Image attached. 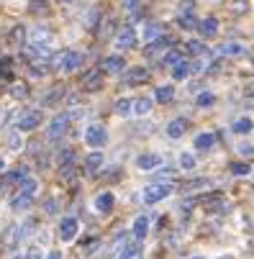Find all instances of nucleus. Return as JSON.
I'll return each instance as SVG.
<instances>
[{"mask_svg":"<svg viewBox=\"0 0 254 259\" xmlns=\"http://www.w3.org/2000/svg\"><path fill=\"white\" fill-rule=\"evenodd\" d=\"M185 49H188L190 54H195V57H203V54H205V47H203L200 41H188Z\"/></svg>","mask_w":254,"mask_h":259,"instance_id":"42","label":"nucleus"},{"mask_svg":"<svg viewBox=\"0 0 254 259\" xmlns=\"http://www.w3.org/2000/svg\"><path fill=\"white\" fill-rule=\"evenodd\" d=\"M100 69H103V72H111V75H116V72L126 69V62H123V57L111 54V57H105V59L100 62Z\"/></svg>","mask_w":254,"mask_h":259,"instance_id":"10","label":"nucleus"},{"mask_svg":"<svg viewBox=\"0 0 254 259\" xmlns=\"http://www.w3.org/2000/svg\"><path fill=\"white\" fill-rule=\"evenodd\" d=\"M198 31H200V36L210 39V36H216V33H219V21H216L213 16H208V18L198 21Z\"/></svg>","mask_w":254,"mask_h":259,"instance_id":"14","label":"nucleus"},{"mask_svg":"<svg viewBox=\"0 0 254 259\" xmlns=\"http://www.w3.org/2000/svg\"><path fill=\"white\" fill-rule=\"evenodd\" d=\"M52 41H54V33H52L49 28H44V26H36V28H31V33H28V44L52 47Z\"/></svg>","mask_w":254,"mask_h":259,"instance_id":"6","label":"nucleus"},{"mask_svg":"<svg viewBox=\"0 0 254 259\" xmlns=\"http://www.w3.org/2000/svg\"><path fill=\"white\" fill-rule=\"evenodd\" d=\"M141 254H144V246H141L139 239H134V241H129L123 246V251L118 254V259H141Z\"/></svg>","mask_w":254,"mask_h":259,"instance_id":"13","label":"nucleus"},{"mask_svg":"<svg viewBox=\"0 0 254 259\" xmlns=\"http://www.w3.org/2000/svg\"><path fill=\"white\" fill-rule=\"evenodd\" d=\"M136 164H139V169L152 172V169L162 167V157H159V154H154V152H149V154H141V157L136 159Z\"/></svg>","mask_w":254,"mask_h":259,"instance_id":"11","label":"nucleus"},{"mask_svg":"<svg viewBox=\"0 0 254 259\" xmlns=\"http://www.w3.org/2000/svg\"><path fill=\"white\" fill-rule=\"evenodd\" d=\"M126 244H129V239H126V234L121 231V234L113 239V244H111V254H116V256H118V254L123 251V246H126Z\"/></svg>","mask_w":254,"mask_h":259,"instance_id":"34","label":"nucleus"},{"mask_svg":"<svg viewBox=\"0 0 254 259\" xmlns=\"http://www.w3.org/2000/svg\"><path fill=\"white\" fill-rule=\"evenodd\" d=\"M31 205H33V198H31V195H23V193H18V195L11 200V208H13L16 213H26Z\"/></svg>","mask_w":254,"mask_h":259,"instance_id":"17","label":"nucleus"},{"mask_svg":"<svg viewBox=\"0 0 254 259\" xmlns=\"http://www.w3.org/2000/svg\"><path fill=\"white\" fill-rule=\"evenodd\" d=\"M219 54L221 57H244L246 54V49H244V44H239V41H226V44H221L219 47Z\"/></svg>","mask_w":254,"mask_h":259,"instance_id":"12","label":"nucleus"},{"mask_svg":"<svg viewBox=\"0 0 254 259\" xmlns=\"http://www.w3.org/2000/svg\"><path fill=\"white\" fill-rule=\"evenodd\" d=\"M170 44H172L170 36H162V39H157V41H152V44H149L147 54H149V57H154V54H159V52H162L164 47H170Z\"/></svg>","mask_w":254,"mask_h":259,"instance_id":"30","label":"nucleus"},{"mask_svg":"<svg viewBox=\"0 0 254 259\" xmlns=\"http://www.w3.org/2000/svg\"><path fill=\"white\" fill-rule=\"evenodd\" d=\"M216 259H234L231 254H221V256H216Z\"/></svg>","mask_w":254,"mask_h":259,"instance_id":"52","label":"nucleus"},{"mask_svg":"<svg viewBox=\"0 0 254 259\" xmlns=\"http://www.w3.org/2000/svg\"><path fill=\"white\" fill-rule=\"evenodd\" d=\"M113 108H116L118 116H131V113H134V100H131V98H118Z\"/></svg>","mask_w":254,"mask_h":259,"instance_id":"24","label":"nucleus"},{"mask_svg":"<svg viewBox=\"0 0 254 259\" xmlns=\"http://www.w3.org/2000/svg\"><path fill=\"white\" fill-rule=\"evenodd\" d=\"M98 246H100V241H98V239H93V241H90V244H88V246H85V254H88V256H90V251H95V249H98Z\"/></svg>","mask_w":254,"mask_h":259,"instance_id":"48","label":"nucleus"},{"mask_svg":"<svg viewBox=\"0 0 254 259\" xmlns=\"http://www.w3.org/2000/svg\"><path fill=\"white\" fill-rule=\"evenodd\" d=\"M11 93H13V98H26V95H28V90H26L23 82H16V85L11 88Z\"/></svg>","mask_w":254,"mask_h":259,"instance_id":"43","label":"nucleus"},{"mask_svg":"<svg viewBox=\"0 0 254 259\" xmlns=\"http://www.w3.org/2000/svg\"><path fill=\"white\" fill-rule=\"evenodd\" d=\"M251 64H254V59H251Z\"/></svg>","mask_w":254,"mask_h":259,"instance_id":"56","label":"nucleus"},{"mask_svg":"<svg viewBox=\"0 0 254 259\" xmlns=\"http://www.w3.org/2000/svg\"><path fill=\"white\" fill-rule=\"evenodd\" d=\"M126 80H129V82H147V80H149V69H144V67H131Z\"/></svg>","mask_w":254,"mask_h":259,"instance_id":"23","label":"nucleus"},{"mask_svg":"<svg viewBox=\"0 0 254 259\" xmlns=\"http://www.w3.org/2000/svg\"><path fill=\"white\" fill-rule=\"evenodd\" d=\"M28 11H31V13H47V11H49V3H47V0H31Z\"/></svg>","mask_w":254,"mask_h":259,"instance_id":"38","label":"nucleus"},{"mask_svg":"<svg viewBox=\"0 0 254 259\" xmlns=\"http://www.w3.org/2000/svg\"><path fill=\"white\" fill-rule=\"evenodd\" d=\"M231 172H234L236 177H244V175L251 172V167H249L246 162H234V164H231Z\"/></svg>","mask_w":254,"mask_h":259,"instance_id":"41","label":"nucleus"},{"mask_svg":"<svg viewBox=\"0 0 254 259\" xmlns=\"http://www.w3.org/2000/svg\"><path fill=\"white\" fill-rule=\"evenodd\" d=\"M239 152H241V154H254V146H249V144H241V146H239Z\"/></svg>","mask_w":254,"mask_h":259,"instance_id":"49","label":"nucleus"},{"mask_svg":"<svg viewBox=\"0 0 254 259\" xmlns=\"http://www.w3.org/2000/svg\"><path fill=\"white\" fill-rule=\"evenodd\" d=\"M144 39H147L149 44L157 41V39H162V23H149L147 28H144Z\"/></svg>","mask_w":254,"mask_h":259,"instance_id":"26","label":"nucleus"},{"mask_svg":"<svg viewBox=\"0 0 254 259\" xmlns=\"http://www.w3.org/2000/svg\"><path fill=\"white\" fill-rule=\"evenodd\" d=\"M108 141V131L100 126V123H90L85 128V144L93 146V149H98V146H103Z\"/></svg>","mask_w":254,"mask_h":259,"instance_id":"4","label":"nucleus"},{"mask_svg":"<svg viewBox=\"0 0 254 259\" xmlns=\"http://www.w3.org/2000/svg\"><path fill=\"white\" fill-rule=\"evenodd\" d=\"M23 259H44V251H41L39 246H31V249L23 254Z\"/></svg>","mask_w":254,"mask_h":259,"instance_id":"44","label":"nucleus"},{"mask_svg":"<svg viewBox=\"0 0 254 259\" xmlns=\"http://www.w3.org/2000/svg\"><path fill=\"white\" fill-rule=\"evenodd\" d=\"M139 6H141V0H123V11L131 13V16H139V13H141Z\"/></svg>","mask_w":254,"mask_h":259,"instance_id":"40","label":"nucleus"},{"mask_svg":"<svg viewBox=\"0 0 254 259\" xmlns=\"http://www.w3.org/2000/svg\"><path fill=\"white\" fill-rule=\"evenodd\" d=\"M36 190H39V182H36L33 177H26V180L18 185V193H23V195H31V198H36Z\"/></svg>","mask_w":254,"mask_h":259,"instance_id":"25","label":"nucleus"},{"mask_svg":"<svg viewBox=\"0 0 254 259\" xmlns=\"http://www.w3.org/2000/svg\"><path fill=\"white\" fill-rule=\"evenodd\" d=\"M8 146H11L13 152H21V149H23V139H21V131H18V128L8 136Z\"/></svg>","mask_w":254,"mask_h":259,"instance_id":"35","label":"nucleus"},{"mask_svg":"<svg viewBox=\"0 0 254 259\" xmlns=\"http://www.w3.org/2000/svg\"><path fill=\"white\" fill-rule=\"evenodd\" d=\"M113 203H116L113 193H103V195H98V198H95V208H98L100 213H108V210L113 208Z\"/></svg>","mask_w":254,"mask_h":259,"instance_id":"20","label":"nucleus"},{"mask_svg":"<svg viewBox=\"0 0 254 259\" xmlns=\"http://www.w3.org/2000/svg\"><path fill=\"white\" fill-rule=\"evenodd\" d=\"M33 231H36V221H31V218H28V221H23V224L18 226V241H26Z\"/></svg>","mask_w":254,"mask_h":259,"instance_id":"28","label":"nucleus"},{"mask_svg":"<svg viewBox=\"0 0 254 259\" xmlns=\"http://www.w3.org/2000/svg\"><path fill=\"white\" fill-rule=\"evenodd\" d=\"M44 208H47V213H54V210H57V200H49Z\"/></svg>","mask_w":254,"mask_h":259,"instance_id":"50","label":"nucleus"},{"mask_svg":"<svg viewBox=\"0 0 254 259\" xmlns=\"http://www.w3.org/2000/svg\"><path fill=\"white\" fill-rule=\"evenodd\" d=\"M72 121H75V116H72V113H62V116L52 118V121H49V128H47V136H49L52 141L62 139V136L69 131V123H72Z\"/></svg>","mask_w":254,"mask_h":259,"instance_id":"2","label":"nucleus"},{"mask_svg":"<svg viewBox=\"0 0 254 259\" xmlns=\"http://www.w3.org/2000/svg\"><path fill=\"white\" fill-rule=\"evenodd\" d=\"M62 3H75V0H62Z\"/></svg>","mask_w":254,"mask_h":259,"instance_id":"54","label":"nucleus"},{"mask_svg":"<svg viewBox=\"0 0 254 259\" xmlns=\"http://www.w3.org/2000/svg\"><path fill=\"white\" fill-rule=\"evenodd\" d=\"M234 11H236V16L246 13V3H244V0H236V3H234Z\"/></svg>","mask_w":254,"mask_h":259,"instance_id":"47","label":"nucleus"},{"mask_svg":"<svg viewBox=\"0 0 254 259\" xmlns=\"http://www.w3.org/2000/svg\"><path fill=\"white\" fill-rule=\"evenodd\" d=\"M205 188H210V180H205V177H200V180H188V182L183 185L185 193H198V190H205Z\"/></svg>","mask_w":254,"mask_h":259,"instance_id":"21","label":"nucleus"},{"mask_svg":"<svg viewBox=\"0 0 254 259\" xmlns=\"http://www.w3.org/2000/svg\"><path fill=\"white\" fill-rule=\"evenodd\" d=\"M213 93H208V90H203V93H198V98H195V103L200 105V108H208V105H213Z\"/></svg>","mask_w":254,"mask_h":259,"instance_id":"39","label":"nucleus"},{"mask_svg":"<svg viewBox=\"0 0 254 259\" xmlns=\"http://www.w3.org/2000/svg\"><path fill=\"white\" fill-rule=\"evenodd\" d=\"M131 234H134V236L141 241L144 236L149 234V218H147V215H139V218L134 221V229H131Z\"/></svg>","mask_w":254,"mask_h":259,"instance_id":"19","label":"nucleus"},{"mask_svg":"<svg viewBox=\"0 0 254 259\" xmlns=\"http://www.w3.org/2000/svg\"><path fill=\"white\" fill-rule=\"evenodd\" d=\"M41 121H44L41 110H26V113L18 118L16 128H18V131H33V128H39V126H41Z\"/></svg>","mask_w":254,"mask_h":259,"instance_id":"5","label":"nucleus"},{"mask_svg":"<svg viewBox=\"0 0 254 259\" xmlns=\"http://www.w3.org/2000/svg\"><path fill=\"white\" fill-rule=\"evenodd\" d=\"M152 108H154L152 98H136L134 100V116H149Z\"/></svg>","mask_w":254,"mask_h":259,"instance_id":"18","label":"nucleus"},{"mask_svg":"<svg viewBox=\"0 0 254 259\" xmlns=\"http://www.w3.org/2000/svg\"><path fill=\"white\" fill-rule=\"evenodd\" d=\"M72 159H75V152H72V149H62V154H59V164L64 167V164L72 162Z\"/></svg>","mask_w":254,"mask_h":259,"instance_id":"46","label":"nucleus"},{"mask_svg":"<svg viewBox=\"0 0 254 259\" xmlns=\"http://www.w3.org/2000/svg\"><path fill=\"white\" fill-rule=\"evenodd\" d=\"M64 90H67L64 85H57L52 93H47V95H44V103H47V105H54V103H57V100L64 95Z\"/></svg>","mask_w":254,"mask_h":259,"instance_id":"33","label":"nucleus"},{"mask_svg":"<svg viewBox=\"0 0 254 259\" xmlns=\"http://www.w3.org/2000/svg\"><path fill=\"white\" fill-rule=\"evenodd\" d=\"M180 167H183V169H195V157L190 154V152H183V154H180Z\"/></svg>","mask_w":254,"mask_h":259,"instance_id":"37","label":"nucleus"},{"mask_svg":"<svg viewBox=\"0 0 254 259\" xmlns=\"http://www.w3.org/2000/svg\"><path fill=\"white\" fill-rule=\"evenodd\" d=\"M47 259H62V254H59V251H49V256H47Z\"/></svg>","mask_w":254,"mask_h":259,"instance_id":"51","label":"nucleus"},{"mask_svg":"<svg viewBox=\"0 0 254 259\" xmlns=\"http://www.w3.org/2000/svg\"><path fill=\"white\" fill-rule=\"evenodd\" d=\"M105 164V157H103V152H90L88 154V159H85V169L88 172H100V167Z\"/></svg>","mask_w":254,"mask_h":259,"instance_id":"16","label":"nucleus"},{"mask_svg":"<svg viewBox=\"0 0 254 259\" xmlns=\"http://www.w3.org/2000/svg\"><path fill=\"white\" fill-rule=\"evenodd\" d=\"M193 75V64H188V62H180L175 69H172V77L175 80H185V77H190Z\"/></svg>","mask_w":254,"mask_h":259,"instance_id":"27","label":"nucleus"},{"mask_svg":"<svg viewBox=\"0 0 254 259\" xmlns=\"http://www.w3.org/2000/svg\"><path fill=\"white\" fill-rule=\"evenodd\" d=\"M103 88V69H93L82 77V90L85 93H98Z\"/></svg>","mask_w":254,"mask_h":259,"instance_id":"8","label":"nucleus"},{"mask_svg":"<svg viewBox=\"0 0 254 259\" xmlns=\"http://www.w3.org/2000/svg\"><path fill=\"white\" fill-rule=\"evenodd\" d=\"M251 172H254V169H251Z\"/></svg>","mask_w":254,"mask_h":259,"instance_id":"57","label":"nucleus"},{"mask_svg":"<svg viewBox=\"0 0 254 259\" xmlns=\"http://www.w3.org/2000/svg\"><path fill=\"white\" fill-rule=\"evenodd\" d=\"M193 259H203V256H193Z\"/></svg>","mask_w":254,"mask_h":259,"instance_id":"55","label":"nucleus"},{"mask_svg":"<svg viewBox=\"0 0 254 259\" xmlns=\"http://www.w3.org/2000/svg\"><path fill=\"white\" fill-rule=\"evenodd\" d=\"M11 67H13V59L6 57V59H0V72H3L6 77H11Z\"/></svg>","mask_w":254,"mask_h":259,"instance_id":"45","label":"nucleus"},{"mask_svg":"<svg viewBox=\"0 0 254 259\" xmlns=\"http://www.w3.org/2000/svg\"><path fill=\"white\" fill-rule=\"evenodd\" d=\"M172 193V185H159V182H154V185H149V188H144V203L147 205H154V203H159V200H164L167 195Z\"/></svg>","mask_w":254,"mask_h":259,"instance_id":"3","label":"nucleus"},{"mask_svg":"<svg viewBox=\"0 0 254 259\" xmlns=\"http://www.w3.org/2000/svg\"><path fill=\"white\" fill-rule=\"evenodd\" d=\"M213 141H216V136H213L210 131L198 134V136H195V149H198V152H205V149H210V146H213Z\"/></svg>","mask_w":254,"mask_h":259,"instance_id":"22","label":"nucleus"},{"mask_svg":"<svg viewBox=\"0 0 254 259\" xmlns=\"http://www.w3.org/2000/svg\"><path fill=\"white\" fill-rule=\"evenodd\" d=\"M154 98H157V103H170L175 98V88L172 85H162V88H157Z\"/></svg>","mask_w":254,"mask_h":259,"instance_id":"29","label":"nucleus"},{"mask_svg":"<svg viewBox=\"0 0 254 259\" xmlns=\"http://www.w3.org/2000/svg\"><path fill=\"white\" fill-rule=\"evenodd\" d=\"M82 62H85L82 52H75V49H64V52H59V54L52 57V64L59 72H75V69H80Z\"/></svg>","mask_w":254,"mask_h":259,"instance_id":"1","label":"nucleus"},{"mask_svg":"<svg viewBox=\"0 0 254 259\" xmlns=\"http://www.w3.org/2000/svg\"><path fill=\"white\" fill-rule=\"evenodd\" d=\"M254 128V123L249 121V118H239V121H234V134H249Z\"/></svg>","mask_w":254,"mask_h":259,"instance_id":"36","label":"nucleus"},{"mask_svg":"<svg viewBox=\"0 0 254 259\" xmlns=\"http://www.w3.org/2000/svg\"><path fill=\"white\" fill-rule=\"evenodd\" d=\"M136 41H139V33H136V28H123L121 33H118V39H116V47L118 49H134L136 47Z\"/></svg>","mask_w":254,"mask_h":259,"instance_id":"9","label":"nucleus"},{"mask_svg":"<svg viewBox=\"0 0 254 259\" xmlns=\"http://www.w3.org/2000/svg\"><path fill=\"white\" fill-rule=\"evenodd\" d=\"M11 44H23L26 39H28V33H26V26H13V31H11Z\"/></svg>","mask_w":254,"mask_h":259,"instance_id":"32","label":"nucleus"},{"mask_svg":"<svg viewBox=\"0 0 254 259\" xmlns=\"http://www.w3.org/2000/svg\"><path fill=\"white\" fill-rule=\"evenodd\" d=\"M180 62H183V54H180L177 49H170V52H167V57L162 59V64H164L167 69H175Z\"/></svg>","mask_w":254,"mask_h":259,"instance_id":"31","label":"nucleus"},{"mask_svg":"<svg viewBox=\"0 0 254 259\" xmlns=\"http://www.w3.org/2000/svg\"><path fill=\"white\" fill-rule=\"evenodd\" d=\"M77 231H80L77 218H62V224H59V239L62 241H72L77 236Z\"/></svg>","mask_w":254,"mask_h":259,"instance_id":"7","label":"nucleus"},{"mask_svg":"<svg viewBox=\"0 0 254 259\" xmlns=\"http://www.w3.org/2000/svg\"><path fill=\"white\" fill-rule=\"evenodd\" d=\"M185 131H188V121H185V118H175V121L167 123V136H170V139L185 136Z\"/></svg>","mask_w":254,"mask_h":259,"instance_id":"15","label":"nucleus"},{"mask_svg":"<svg viewBox=\"0 0 254 259\" xmlns=\"http://www.w3.org/2000/svg\"><path fill=\"white\" fill-rule=\"evenodd\" d=\"M3 169H6V162H3V159H0V172H3Z\"/></svg>","mask_w":254,"mask_h":259,"instance_id":"53","label":"nucleus"}]
</instances>
